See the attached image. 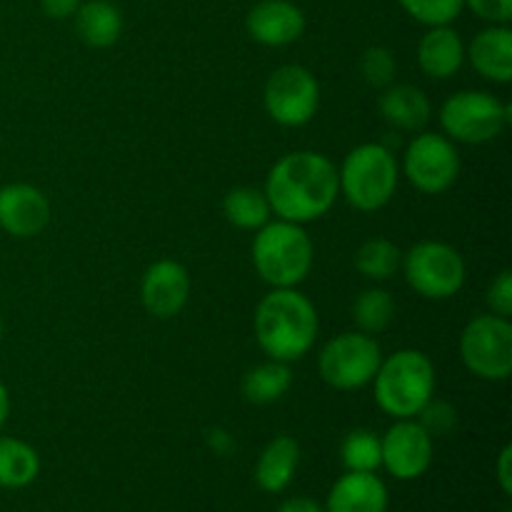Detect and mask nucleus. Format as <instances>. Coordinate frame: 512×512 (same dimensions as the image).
<instances>
[{
	"instance_id": "26",
	"label": "nucleus",
	"mask_w": 512,
	"mask_h": 512,
	"mask_svg": "<svg viewBox=\"0 0 512 512\" xmlns=\"http://www.w3.org/2000/svg\"><path fill=\"white\" fill-rule=\"evenodd\" d=\"M403 253L388 238H370L355 253V268L368 280H388L398 273Z\"/></svg>"
},
{
	"instance_id": "5",
	"label": "nucleus",
	"mask_w": 512,
	"mask_h": 512,
	"mask_svg": "<svg viewBox=\"0 0 512 512\" xmlns=\"http://www.w3.org/2000/svg\"><path fill=\"white\" fill-rule=\"evenodd\" d=\"M400 168L395 155L380 143H363L345 155L338 170V190L360 213H375L393 200Z\"/></svg>"
},
{
	"instance_id": "16",
	"label": "nucleus",
	"mask_w": 512,
	"mask_h": 512,
	"mask_svg": "<svg viewBox=\"0 0 512 512\" xmlns=\"http://www.w3.org/2000/svg\"><path fill=\"white\" fill-rule=\"evenodd\" d=\"M388 485L378 473H348L335 480L325 512H388Z\"/></svg>"
},
{
	"instance_id": "21",
	"label": "nucleus",
	"mask_w": 512,
	"mask_h": 512,
	"mask_svg": "<svg viewBox=\"0 0 512 512\" xmlns=\"http://www.w3.org/2000/svg\"><path fill=\"white\" fill-rule=\"evenodd\" d=\"M73 18L75 33L90 48H110L123 35V13L110 0H85Z\"/></svg>"
},
{
	"instance_id": "23",
	"label": "nucleus",
	"mask_w": 512,
	"mask_h": 512,
	"mask_svg": "<svg viewBox=\"0 0 512 512\" xmlns=\"http://www.w3.org/2000/svg\"><path fill=\"white\" fill-rule=\"evenodd\" d=\"M293 385V370L290 363L268 360L250 368L243 378V395L253 405L278 403Z\"/></svg>"
},
{
	"instance_id": "27",
	"label": "nucleus",
	"mask_w": 512,
	"mask_h": 512,
	"mask_svg": "<svg viewBox=\"0 0 512 512\" xmlns=\"http://www.w3.org/2000/svg\"><path fill=\"white\" fill-rule=\"evenodd\" d=\"M340 460L353 473H378L383 468V448L373 430H350L340 445Z\"/></svg>"
},
{
	"instance_id": "9",
	"label": "nucleus",
	"mask_w": 512,
	"mask_h": 512,
	"mask_svg": "<svg viewBox=\"0 0 512 512\" xmlns=\"http://www.w3.org/2000/svg\"><path fill=\"white\" fill-rule=\"evenodd\" d=\"M380 345L373 335L340 333L320 350L318 373L330 388L360 390L373 383L380 368Z\"/></svg>"
},
{
	"instance_id": "3",
	"label": "nucleus",
	"mask_w": 512,
	"mask_h": 512,
	"mask_svg": "<svg viewBox=\"0 0 512 512\" xmlns=\"http://www.w3.org/2000/svg\"><path fill=\"white\" fill-rule=\"evenodd\" d=\"M373 395L378 408L393 420L418 418L420 410L435 398L433 360L423 350L413 348L380 360L373 378Z\"/></svg>"
},
{
	"instance_id": "4",
	"label": "nucleus",
	"mask_w": 512,
	"mask_h": 512,
	"mask_svg": "<svg viewBox=\"0 0 512 512\" xmlns=\"http://www.w3.org/2000/svg\"><path fill=\"white\" fill-rule=\"evenodd\" d=\"M313 240L303 225L273 220L253 240V265L270 288H298L313 270Z\"/></svg>"
},
{
	"instance_id": "17",
	"label": "nucleus",
	"mask_w": 512,
	"mask_h": 512,
	"mask_svg": "<svg viewBox=\"0 0 512 512\" xmlns=\"http://www.w3.org/2000/svg\"><path fill=\"white\" fill-rule=\"evenodd\" d=\"M465 58H470L473 68L485 80L508 85L512 80V30L508 25H490L480 30L465 48Z\"/></svg>"
},
{
	"instance_id": "25",
	"label": "nucleus",
	"mask_w": 512,
	"mask_h": 512,
	"mask_svg": "<svg viewBox=\"0 0 512 512\" xmlns=\"http://www.w3.org/2000/svg\"><path fill=\"white\" fill-rule=\"evenodd\" d=\"M353 320L360 333L378 335L395 320V300L388 290L368 288L355 298Z\"/></svg>"
},
{
	"instance_id": "1",
	"label": "nucleus",
	"mask_w": 512,
	"mask_h": 512,
	"mask_svg": "<svg viewBox=\"0 0 512 512\" xmlns=\"http://www.w3.org/2000/svg\"><path fill=\"white\" fill-rule=\"evenodd\" d=\"M263 193L280 220L313 223L338 200V168L328 155L295 150L270 168Z\"/></svg>"
},
{
	"instance_id": "19",
	"label": "nucleus",
	"mask_w": 512,
	"mask_h": 512,
	"mask_svg": "<svg viewBox=\"0 0 512 512\" xmlns=\"http://www.w3.org/2000/svg\"><path fill=\"white\" fill-rule=\"evenodd\" d=\"M300 465V445L290 435H278L270 440L255 463V483L263 493L278 495L293 483Z\"/></svg>"
},
{
	"instance_id": "6",
	"label": "nucleus",
	"mask_w": 512,
	"mask_h": 512,
	"mask_svg": "<svg viewBox=\"0 0 512 512\" xmlns=\"http://www.w3.org/2000/svg\"><path fill=\"white\" fill-rule=\"evenodd\" d=\"M405 280L425 300H448L463 290L465 260L453 245L440 240H420L403 253Z\"/></svg>"
},
{
	"instance_id": "7",
	"label": "nucleus",
	"mask_w": 512,
	"mask_h": 512,
	"mask_svg": "<svg viewBox=\"0 0 512 512\" xmlns=\"http://www.w3.org/2000/svg\"><path fill=\"white\" fill-rule=\"evenodd\" d=\"M510 123V108L483 90H460L440 108L443 135L453 143L483 145L498 138Z\"/></svg>"
},
{
	"instance_id": "36",
	"label": "nucleus",
	"mask_w": 512,
	"mask_h": 512,
	"mask_svg": "<svg viewBox=\"0 0 512 512\" xmlns=\"http://www.w3.org/2000/svg\"><path fill=\"white\" fill-rule=\"evenodd\" d=\"M8 415H10V395H8V388L0 383V433H3L5 423H8Z\"/></svg>"
},
{
	"instance_id": "29",
	"label": "nucleus",
	"mask_w": 512,
	"mask_h": 512,
	"mask_svg": "<svg viewBox=\"0 0 512 512\" xmlns=\"http://www.w3.org/2000/svg\"><path fill=\"white\" fill-rule=\"evenodd\" d=\"M395 73H398V63H395L393 53L383 45H373L360 58V75L373 88H388L393 85Z\"/></svg>"
},
{
	"instance_id": "15",
	"label": "nucleus",
	"mask_w": 512,
	"mask_h": 512,
	"mask_svg": "<svg viewBox=\"0 0 512 512\" xmlns=\"http://www.w3.org/2000/svg\"><path fill=\"white\" fill-rule=\"evenodd\" d=\"M245 30L265 48H285L305 33V13L293 0H260L250 8Z\"/></svg>"
},
{
	"instance_id": "13",
	"label": "nucleus",
	"mask_w": 512,
	"mask_h": 512,
	"mask_svg": "<svg viewBox=\"0 0 512 512\" xmlns=\"http://www.w3.org/2000/svg\"><path fill=\"white\" fill-rule=\"evenodd\" d=\"M190 273L178 260H155L140 283V300L153 318L170 320L188 305Z\"/></svg>"
},
{
	"instance_id": "12",
	"label": "nucleus",
	"mask_w": 512,
	"mask_h": 512,
	"mask_svg": "<svg viewBox=\"0 0 512 512\" xmlns=\"http://www.w3.org/2000/svg\"><path fill=\"white\" fill-rule=\"evenodd\" d=\"M383 468L395 480H418L433 465V438L415 418L395 420L380 438Z\"/></svg>"
},
{
	"instance_id": "37",
	"label": "nucleus",
	"mask_w": 512,
	"mask_h": 512,
	"mask_svg": "<svg viewBox=\"0 0 512 512\" xmlns=\"http://www.w3.org/2000/svg\"><path fill=\"white\" fill-rule=\"evenodd\" d=\"M0 338H3V320H0Z\"/></svg>"
},
{
	"instance_id": "28",
	"label": "nucleus",
	"mask_w": 512,
	"mask_h": 512,
	"mask_svg": "<svg viewBox=\"0 0 512 512\" xmlns=\"http://www.w3.org/2000/svg\"><path fill=\"white\" fill-rule=\"evenodd\" d=\"M405 13L418 23L428 25H450L460 18L465 8V0H398Z\"/></svg>"
},
{
	"instance_id": "31",
	"label": "nucleus",
	"mask_w": 512,
	"mask_h": 512,
	"mask_svg": "<svg viewBox=\"0 0 512 512\" xmlns=\"http://www.w3.org/2000/svg\"><path fill=\"white\" fill-rule=\"evenodd\" d=\"M490 305V313L508 318L512 315V270H500L495 280L490 283L488 295H485Z\"/></svg>"
},
{
	"instance_id": "10",
	"label": "nucleus",
	"mask_w": 512,
	"mask_h": 512,
	"mask_svg": "<svg viewBox=\"0 0 512 512\" xmlns=\"http://www.w3.org/2000/svg\"><path fill=\"white\" fill-rule=\"evenodd\" d=\"M263 105L265 113L283 128L308 125L320 108L318 80L303 65H283L265 83Z\"/></svg>"
},
{
	"instance_id": "22",
	"label": "nucleus",
	"mask_w": 512,
	"mask_h": 512,
	"mask_svg": "<svg viewBox=\"0 0 512 512\" xmlns=\"http://www.w3.org/2000/svg\"><path fill=\"white\" fill-rule=\"evenodd\" d=\"M40 475V455L20 438L0 435V488H28Z\"/></svg>"
},
{
	"instance_id": "11",
	"label": "nucleus",
	"mask_w": 512,
	"mask_h": 512,
	"mask_svg": "<svg viewBox=\"0 0 512 512\" xmlns=\"http://www.w3.org/2000/svg\"><path fill=\"white\" fill-rule=\"evenodd\" d=\"M403 175L415 190L440 195L455 185L460 175V153L443 133H420L405 148Z\"/></svg>"
},
{
	"instance_id": "2",
	"label": "nucleus",
	"mask_w": 512,
	"mask_h": 512,
	"mask_svg": "<svg viewBox=\"0 0 512 512\" xmlns=\"http://www.w3.org/2000/svg\"><path fill=\"white\" fill-rule=\"evenodd\" d=\"M253 328L260 350L270 360L295 363L318 340L320 320L313 300L298 288H273L258 303Z\"/></svg>"
},
{
	"instance_id": "14",
	"label": "nucleus",
	"mask_w": 512,
	"mask_h": 512,
	"mask_svg": "<svg viewBox=\"0 0 512 512\" xmlns=\"http://www.w3.org/2000/svg\"><path fill=\"white\" fill-rule=\"evenodd\" d=\"M50 223V203L35 185L10 183L0 188V228L13 238H35Z\"/></svg>"
},
{
	"instance_id": "20",
	"label": "nucleus",
	"mask_w": 512,
	"mask_h": 512,
	"mask_svg": "<svg viewBox=\"0 0 512 512\" xmlns=\"http://www.w3.org/2000/svg\"><path fill=\"white\" fill-rule=\"evenodd\" d=\"M380 115L398 130H423L430 123L433 105L425 90L410 83H393L380 95Z\"/></svg>"
},
{
	"instance_id": "24",
	"label": "nucleus",
	"mask_w": 512,
	"mask_h": 512,
	"mask_svg": "<svg viewBox=\"0 0 512 512\" xmlns=\"http://www.w3.org/2000/svg\"><path fill=\"white\" fill-rule=\"evenodd\" d=\"M223 213L228 223L235 225V228L260 230L270 220L273 210H270V203L263 190L240 185V188H233L225 195Z\"/></svg>"
},
{
	"instance_id": "34",
	"label": "nucleus",
	"mask_w": 512,
	"mask_h": 512,
	"mask_svg": "<svg viewBox=\"0 0 512 512\" xmlns=\"http://www.w3.org/2000/svg\"><path fill=\"white\" fill-rule=\"evenodd\" d=\"M83 0H40V8L48 18L53 20H65V18H73L75 10L80 8Z\"/></svg>"
},
{
	"instance_id": "8",
	"label": "nucleus",
	"mask_w": 512,
	"mask_h": 512,
	"mask_svg": "<svg viewBox=\"0 0 512 512\" xmlns=\"http://www.w3.org/2000/svg\"><path fill=\"white\" fill-rule=\"evenodd\" d=\"M460 360L480 380L503 383L512 373V325L508 318L475 315L460 335Z\"/></svg>"
},
{
	"instance_id": "18",
	"label": "nucleus",
	"mask_w": 512,
	"mask_h": 512,
	"mask_svg": "<svg viewBox=\"0 0 512 512\" xmlns=\"http://www.w3.org/2000/svg\"><path fill=\"white\" fill-rule=\"evenodd\" d=\"M465 43L450 25H433L418 43V65L428 78L448 80L463 68Z\"/></svg>"
},
{
	"instance_id": "33",
	"label": "nucleus",
	"mask_w": 512,
	"mask_h": 512,
	"mask_svg": "<svg viewBox=\"0 0 512 512\" xmlns=\"http://www.w3.org/2000/svg\"><path fill=\"white\" fill-rule=\"evenodd\" d=\"M495 478H498L500 490H503L505 498L512 495V448L505 445L498 455V465H495Z\"/></svg>"
},
{
	"instance_id": "30",
	"label": "nucleus",
	"mask_w": 512,
	"mask_h": 512,
	"mask_svg": "<svg viewBox=\"0 0 512 512\" xmlns=\"http://www.w3.org/2000/svg\"><path fill=\"white\" fill-rule=\"evenodd\" d=\"M418 423L423 425L430 433V438L435 435H448L453 433L455 425H458V413H455L453 405L443 403V400H430L423 410L418 413Z\"/></svg>"
},
{
	"instance_id": "32",
	"label": "nucleus",
	"mask_w": 512,
	"mask_h": 512,
	"mask_svg": "<svg viewBox=\"0 0 512 512\" xmlns=\"http://www.w3.org/2000/svg\"><path fill=\"white\" fill-rule=\"evenodd\" d=\"M465 8L490 25H508L512 20V0H465Z\"/></svg>"
},
{
	"instance_id": "35",
	"label": "nucleus",
	"mask_w": 512,
	"mask_h": 512,
	"mask_svg": "<svg viewBox=\"0 0 512 512\" xmlns=\"http://www.w3.org/2000/svg\"><path fill=\"white\" fill-rule=\"evenodd\" d=\"M278 512H325L323 505L313 498H288L283 505H280Z\"/></svg>"
}]
</instances>
